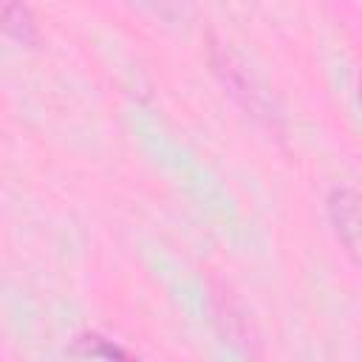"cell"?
<instances>
[{"label": "cell", "mask_w": 362, "mask_h": 362, "mask_svg": "<svg viewBox=\"0 0 362 362\" xmlns=\"http://www.w3.org/2000/svg\"><path fill=\"white\" fill-rule=\"evenodd\" d=\"M328 215H331L337 238L362 263V192L359 189H334L328 198Z\"/></svg>", "instance_id": "obj_1"}, {"label": "cell", "mask_w": 362, "mask_h": 362, "mask_svg": "<svg viewBox=\"0 0 362 362\" xmlns=\"http://www.w3.org/2000/svg\"><path fill=\"white\" fill-rule=\"evenodd\" d=\"M3 28H6V34L17 37L20 42H31L37 37L34 20H31L28 8H23V6H3Z\"/></svg>", "instance_id": "obj_2"}, {"label": "cell", "mask_w": 362, "mask_h": 362, "mask_svg": "<svg viewBox=\"0 0 362 362\" xmlns=\"http://www.w3.org/2000/svg\"><path fill=\"white\" fill-rule=\"evenodd\" d=\"M96 354H105V356H107V359H113V362H136V359H133V356H127L119 345H110V342H105V339H102V342H96Z\"/></svg>", "instance_id": "obj_3"}, {"label": "cell", "mask_w": 362, "mask_h": 362, "mask_svg": "<svg viewBox=\"0 0 362 362\" xmlns=\"http://www.w3.org/2000/svg\"><path fill=\"white\" fill-rule=\"evenodd\" d=\"M359 99H362V79H359Z\"/></svg>", "instance_id": "obj_4"}]
</instances>
